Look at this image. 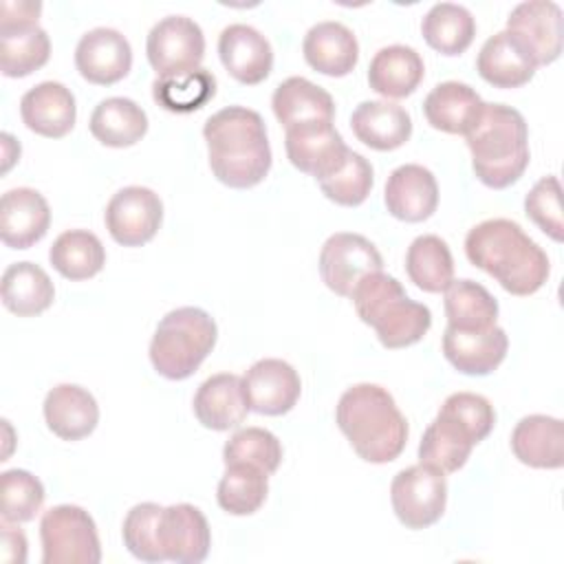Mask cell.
Wrapping results in <instances>:
<instances>
[{"mask_svg":"<svg viewBox=\"0 0 564 564\" xmlns=\"http://www.w3.org/2000/svg\"><path fill=\"white\" fill-rule=\"evenodd\" d=\"M390 500L399 522L408 529H427L441 520L447 505L445 474L419 463L401 469L390 485Z\"/></svg>","mask_w":564,"mask_h":564,"instance_id":"cell-8","label":"cell"},{"mask_svg":"<svg viewBox=\"0 0 564 564\" xmlns=\"http://www.w3.org/2000/svg\"><path fill=\"white\" fill-rule=\"evenodd\" d=\"M51 225L46 198L33 187H13L0 200V238L11 249H29L40 242Z\"/></svg>","mask_w":564,"mask_h":564,"instance_id":"cell-20","label":"cell"},{"mask_svg":"<svg viewBox=\"0 0 564 564\" xmlns=\"http://www.w3.org/2000/svg\"><path fill=\"white\" fill-rule=\"evenodd\" d=\"M48 260L62 278L79 282L97 275L104 269L106 249L93 231L68 229L53 240L48 249Z\"/></svg>","mask_w":564,"mask_h":564,"instance_id":"cell-34","label":"cell"},{"mask_svg":"<svg viewBox=\"0 0 564 564\" xmlns=\"http://www.w3.org/2000/svg\"><path fill=\"white\" fill-rule=\"evenodd\" d=\"M302 53L306 64L317 73L328 77H344L357 66L359 44L346 24L324 20L306 31Z\"/></svg>","mask_w":564,"mask_h":564,"instance_id":"cell-23","label":"cell"},{"mask_svg":"<svg viewBox=\"0 0 564 564\" xmlns=\"http://www.w3.org/2000/svg\"><path fill=\"white\" fill-rule=\"evenodd\" d=\"M350 300L359 319L372 326L381 346L390 350L421 341L432 326V311L410 300L401 282L383 271L361 278Z\"/></svg>","mask_w":564,"mask_h":564,"instance_id":"cell-5","label":"cell"},{"mask_svg":"<svg viewBox=\"0 0 564 564\" xmlns=\"http://www.w3.org/2000/svg\"><path fill=\"white\" fill-rule=\"evenodd\" d=\"M75 66L86 82L95 86H112L130 73L132 46L117 29H90L75 46Z\"/></svg>","mask_w":564,"mask_h":564,"instance_id":"cell-15","label":"cell"},{"mask_svg":"<svg viewBox=\"0 0 564 564\" xmlns=\"http://www.w3.org/2000/svg\"><path fill=\"white\" fill-rule=\"evenodd\" d=\"M218 328L214 317L198 306H181L161 317L152 341L150 361L154 370L170 379L192 377L216 346Z\"/></svg>","mask_w":564,"mask_h":564,"instance_id":"cell-6","label":"cell"},{"mask_svg":"<svg viewBox=\"0 0 564 564\" xmlns=\"http://www.w3.org/2000/svg\"><path fill=\"white\" fill-rule=\"evenodd\" d=\"M421 33L427 46L441 55H460L474 42L476 20L463 4L438 2L423 15Z\"/></svg>","mask_w":564,"mask_h":564,"instance_id":"cell-36","label":"cell"},{"mask_svg":"<svg viewBox=\"0 0 564 564\" xmlns=\"http://www.w3.org/2000/svg\"><path fill=\"white\" fill-rule=\"evenodd\" d=\"M20 117L31 132L59 139L75 126V95L59 82H40L22 95Z\"/></svg>","mask_w":564,"mask_h":564,"instance_id":"cell-21","label":"cell"},{"mask_svg":"<svg viewBox=\"0 0 564 564\" xmlns=\"http://www.w3.org/2000/svg\"><path fill=\"white\" fill-rule=\"evenodd\" d=\"M511 452L522 465L560 469L564 465V425L549 414H529L511 432Z\"/></svg>","mask_w":564,"mask_h":564,"instance_id":"cell-26","label":"cell"},{"mask_svg":"<svg viewBox=\"0 0 564 564\" xmlns=\"http://www.w3.org/2000/svg\"><path fill=\"white\" fill-rule=\"evenodd\" d=\"M44 421L62 441H79L97 427L99 405L86 388L59 383L44 397Z\"/></svg>","mask_w":564,"mask_h":564,"instance_id":"cell-24","label":"cell"},{"mask_svg":"<svg viewBox=\"0 0 564 564\" xmlns=\"http://www.w3.org/2000/svg\"><path fill=\"white\" fill-rule=\"evenodd\" d=\"M372 183H375V170L370 161L359 152L348 150V156L341 163V167L335 170L324 181H319L317 185L328 200L341 207H357L370 196Z\"/></svg>","mask_w":564,"mask_h":564,"instance_id":"cell-41","label":"cell"},{"mask_svg":"<svg viewBox=\"0 0 564 564\" xmlns=\"http://www.w3.org/2000/svg\"><path fill=\"white\" fill-rule=\"evenodd\" d=\"M527 216L555 242L564 240L562 218V187L557 176H542L524 196Z\"/></svg>","mask_w":564,"mask_h":564,"instance_id":"cell-45","label":"cell"},{"mask_svg":"<svg viewBox=\"0 0 564 564\" xmlns=\"http://www.w3.org/2000/svg\"><path fill=\"white\" fill-rule=\"evenodd\" d=\"M284 150L293 167L311 174L319 183L341 167L350 148L344 143L333 121H311L286 128Z\"/></svg>","mask_w":564,"mask_h":564,"instance_id":"cell-13","label":"cell"},{"mask_svg":"<svg viewBox=\"0 0 564 564\" xmlns=\"http://www.w3.org/2000/svg\"><path fill=\"white\" fill-rule=\"evenodd\" d=\"M335 421L366 463L383 465L405 449L408 421L392 394L377 383H355L335 408Z\"/></svg>","mask_w":564,"mask_h":564,"instance_id":"cell-3","label":"cell"},{"mask_svg":"<svg viewBox=\"0 0 564 564\" xmlns=\"http://www.w3.org/2000/svg\"><path fill=\"white\" fill-rule=\"evenodd\" d=\"M203 137L212 174L223 185L247 189L269 174L271 145L260 112L245 106H227L205 121Z\"/></svg>","mask_w":564,"mask_h":564,"instance_id":"cell-2","label":"cell"},{"mask_svg":"<svg viewBox=\"0 0 564 564\" xmlns=\"http://www.w3.org/2000/svg\"><path fill=\"white\" fill-rule=\"evenodd\" d=\"M467 260L489 273L511 295H533L551 273L546 251L509 218L474 225L465 238Z\"/></svg>","mask_w":564,"mask_h":564,"instance_id":"cell-1","label":"cell"},{"mask_svg":"<svg viewBox=\"0 0 564 564\" xmlns=\"http://www.w3.org/2000/svg\"><path fill=\"white\" fill-rule=\"evenodd\" d=\"M225 465L251 463L267 474H273L282 463V443L264 427L236 430L223 447Z\"/></svg>","mask_w":564,"mask_h":564,"instance_id":"cell-43","label":"cell"},{"mask_svg":"<svg viewBox=\"0 0 564 564\" xmlns=\"http://www.w3.org/2000/svg\"><path fill=\"white\" fill-rule=\"evenodd\" d=\"M2 560L7 564H22L26 560V535L13 522L2 520Z\"/></svg>","mask_w":564,"mask_h":564,"instance_id":"cell-48","label":"cell"},{"mask_svg":"<svg viewBox=\"0 0 564 564\" xmlns=\"http://www.w3.org/2000/svg\"><path fill=\"white\" fill-rule=\"evenodd\" d=\"M350 128L364 145L390 152L410 139L412 117L403 106L388 99L361 101L350 115Z\"/></svg>","mask_w":564,"mask_h":564,"instance_id":"cell-25","label":"cell"},{"mask_svg":"<svg viewBox=\"0 0 564 564\" xmlns=\"http://www.w3.org/2000/svg\"><path fill=\"white\" fill-rule=\"evenodd\" d=\"M465 141L476 178L491 189L513 185L529 165V128L511 106L485 104Z\"/></svg>","mask_w":564,"mask_h":564,"instance_id":"cell-4","label":"cell"},{"mask_svg":"<svg viewBox=\"0 0 564 564\" xmlns=\"http://www.w3.org/2000/svg\"><path fill=\"white\" fill-rule=\"evenodd\" d=\"M509 337L498 324L482 330L445 328L443 355L463 375L485 377L494 372L507 357Z\"/></svg>","mask_w":564,"mask_h":564,"instance_id":"cell-19","label":"cell"},{"mask_svg":"<svg viewBox=\"0 0 564 564\" xmlns=\"http://www.w3.org/2000/svg\"><path fill=\"white\" fill-rule=\"evenodd\" d=\"M474 445L471 436L456 421L438 412L421 436L419 463L432 465L443 474H452L467 463Z\"/></svg>","mask_w":564,"mask_h":564,"instance_id":"cell-37","label":"cell"},{"mask_svg":"<svg viewBox=\"0 0 564 564\" xmlns=\"http://www.w3.org/2000/svg\"><path fill=\"white\" fill-rule=\"evenodd\" d=\"M163 507L156 502H139L134 505L121 527L126 549L141 562H165L161 544H159V518Z\"/></svg>","mask_w":564,"mask_h":564,"instance_id":"cell-44","label":"cell"},{"mask_svg":"<svg viewBox=\"0 0 564 564\" xmlns=\"http://www.w3.org/2000/svg\"><path fill=\"white\" fill-rule=\"evenodd\" d=\"M194 414L207 430L227 432L238 427L249 412L242 390V377L234 372H218L207 377L194 394Z\"/></svg>","mask_w":564,"mask_h":564,"instance_id":"cell-22","label":"cell"},{"mask_svg":"<svg viewBox=\"0 0 564 564\" xmlns=\"http://www.w3.org/2000/svg\"><path fill=\"white\" fill-rule=\"evenodd\" d=\"M44 485L26 469H7L0 476V511L4 522H29L44 505Z\"/></svg>","mask_w":564,"mask_h":564,"instance_id":"cell-42","label":"cell"},{"mask_svg":"<svg viewBox=\"0 0 564 564\" xmlns=\"http://www.w3.org/2000/svg\"><path fill=\"white\" fill-rule=\"evenodd\" d=\"M218 55L225 70L240 84L256 86L273 68V48L269 40L251 24H229L220 31Z\"/></svg>","mask_w":564,"mask_h":564,"instance_id":"cell-17","label":"cell"},{"mask_svg":"<svg viewBox=\"0 0 564 564\" xmlns=\"http://www.w3.org/2000/svg\"><path fill=\"white\" fill-rule=\"evenodd\" d=\"M383 203L390 216L403 223L427 220L438 207V185L434 174L419 163L394 167L386 181Z\"/></svg>","mask_w":564,"mask_h":564,"instance_id":"cell-18","label":"cell"},{"mask_svg":"<svg viewBox=\"0 0 564 564\" xmlns=\"http://www.w3.org/2000/svg\"><path fill=\"white\" fill-rule=\"evenodd\" d=\"M408 278L425 293H443L454 282V258L447 242L434 234L416 236L405 251Z\"/></svg>","mask_w":564,"mask_h":564,"instance_id":"cell-35","label":"cell"},{"mask_svg":"<svg viewBox=\"0 0 564 564\" xmlns=\"http://www.w3.org/2000/svg\"><path fill=\"white\" fill-rule=\"evenodd\" d=\"M42 13L40 2H2V13H0V26H11V24H37V18Z\"/></svg>","mask_w":564,"mask_h":564,"instance_id":"cell-47","label":"cell"},{"mask_svg":"<svg viewBox=\"0 0 564 564\" xmlns=\"http://www.w3.org/2000/svg\"><path fill=\"white\" fill-rule=\"evenodd\" d=\"M535 66L553 64L562 53V9L551 0H527L511 9L507 29Z\"/></svg>","mask_w":564,"mask_h":564,"instance_id":"cell-12","label":"cell"},{"mask_svg":"<svg viewBox=\"0 0 564 564\" xmlns=\"http://www.w3.org/2000/svg\"><path fill=\"white\" fill-rule=\"evenodd\" d=\"M482 108L485 101L469 84L452 79L436 84L423 101L427 123L447 134H467L476 126Z\"/></svg>","mask_w":564,"mask_h":564,"instance_id":"cell-27","label":"cell"},{"mask_svg":"<svg viewBox=\"0 0 564 564\" xmlns=\"http://www.w3.org/2000/svg\"><path fill=\"white\" fill-rule=\"evenodd\" d=\"M375 271H383V258L366 236L337 231L322 245L319 275L335 295L350 297L359 280Z\"/></svg>","mask_w":564,"mask_h":564,"instance_id":"cell-10","label":"cell"},{"mask_svg":"<svg viewBox=\"0 0 564 564\" xmlns=\"http://www.w3.org/2000/svg\"><path fill=\"white\" fill-rule=\"evenodd\" d=\"M90 134L108 148H130L148 132L145 110L128 97L101 99L90 115Z\"/></svg>","mask_w":564,"mask_h":564,"instance_id":"cell-32","label":"cell"},{"mask_svg":"<svg viewBox=\"0 0 564 564\" xmlns=\"http://www.w3.org/2000/svg\"><path fill=\"white\" fill-rule=\"evenodd\" d=\"M216 95V77L207 68H196L178 77H156L152 82L154 101L170 112H194Z\"/></svg>","mask_w":564,"mask_h":564,"instance_id":"cell-40","label":"cell"},{"mask_svg":"<svg viewBox=\"0 0 564 564\" xmlns=\"http://www.w3.org/2000/svg\"><path fill=\"white\" fill-rule=\"evenodd\" d=\"M425 75L421 55L405 44H390L375 53L368 66V84L386 99L412 95Z\"/></svg>","mask_w":564,"mask_h":564,"instance_id":"cell-30","label":"cell"},{"mask_svg":"<svg viewBox=\"0 0 564 564\" xmlns=\"http://www.w3.org/2000/svg\"><path fill=\"white\" fill-rule=\"evenodd\" d=\"M145 55L156 77L187 75L200 68L205 57L203 29L187 15H167L150 29Z\"/></svg>","mask_w":564,"mask_h":564,"instance_id":"cell-9","label":"cell"},{"mask_svg":"<svg viewBox=\"0 0 564 564\" xmlns=\"http://www.w3.org/2000/svg\"><path fill=\"white\" fill-rule=\"evenodd\" d=\"M163 557L176 564H198L212 546V531L203 511L189 502L163 507L159 518Z\"/></svg>","mask_w":564,"mask_h":564,"instance_id":"cell-16","label":"cell"},{"mask_svg":"<svg viewBox=\"0 0 564 564\" xmlns=\"http://www.w3.org/2000/svg\"><path fill=\"white\" fill-rule=\"evenodd\" d=\"M2 304L18 317L44 313L55 300V286L48 273L35 262H13L2 273Z\"/></svg>","mask_w":564,"mask_h":564,"instance_id":"cell-31","label":"cell"},{"mask_svg":"<svg viewBox=\"0 0 564 564\" xmlns=\"http://www.w3.org/2000/svg\"><path fill=\"white\" fill-rule=\"evenodd\" d=\"M106 229L123 247L150 242L163 223V203L156 192L143 185L121 187L106 205Z\"/></svg>","mask_w":564,"mask_h":564,"instance_id":"cell-11","label":"cell"},{"mask_svg":"<svg viewBox=\"0 0 564 564\" xmlns=\"http://www.w3.org/2000/svg\"><path fill=\"white\" fill-rule=\"evenodd\" d=\"M535 68L533 59L509 31L491 35L476 57L478 75L494 88H520L533 79Z\"/></svg>","mask_w":564,"mask_h":564,"instance_id":"cell-29","label":"cell"},{"mask_svg":"<svg viewBox=\"0 0 564 564\" xmlns=\"http://www.w3.org/2000/svg\"><path fill=\"white\" fill-rule=\"evenodd\" d=\"M443 293V306L449 328L482 330L496 324L498 302L482 284L467 278L454 280Z\"/></svg>","mask_w":564,"mask_h":564,"instance_id":"cell-38","label":"cell"},{"mask_svg":"<svg viewBox=\"0 0 564 564\" xmlns=\"http://www.w3.org/2000/svg\"><path fill=\"white\" fill-rule=\"evenodd\" d=\"M2 172H7L20 159V143L9 132H2Z\"/></svg>","mask_w":564,"mask_h":564,"instance_id":"cell-49","label":"cell"},{"mask_svg":"<svg viewBox=\"0 0 564 564\" xmlns=\"http://www.w3.org/2000/svg\"><path fill=\"white\" fill-rule=\"evenodd\" d=\"M438 412L449 416L452 421H456L471 436V441L476 445L489 436V432L494 430V423H496L494 405L489 403L487 397L476 394V392L449 394L443 401Z\"/></svg>","mask_w":564,"mask_h":564,"instance_id":"cell-46","label":"cell"},{"mask_svg":"<svg viewBox=\"0 0 564 564\" xmlns=\"http://www.w3.org/2000/svg\"><path fill=\"white\" fill-rule=\"evenodd\" d=\"M242 390L251 412L282 416L295 408L302 392V381L289 361L267 357L258 359L242 375Z\"/></svg>","mask_w":564,"mask_h":564,"instance_id":"cell-14","label":"cell"},{"mask_svg":"<svg viewBox=\"0 0 564 564\" xmlns=\"http://www.w3.org/2000/svg\"><path fill=\"white\" fill-rule=\"evenodd\" d=\"M44 564H97L101 544L93 516L77 505H55L40 520Z\"/></svg>","mask_w":564,"mask_h":564,"instance_id":"cell-7","label":"cell"},{"mask_svg":"<svg viewBox=\"0 0 564 564\" xmlns=\"http://www.w3.org/2000/svg\"><path fill=\"white\" fill-rule=\"evenodd\" d=\"M271 108L275 119L286 128L311 123V121H333L335 101L328 90L313 84L306 77H286L280 82L271 97Z\"/></svg>","mask_w":564,"mask_h":564,"instance_id":"cell-28","label":"cell"},{"mask_svg":"<svg viewBox=\"0 0 564 564\" xmlns=\"http://www.w3.org/2000/svg\"><path fill=\"white\" fill-rule=\"evenodd\" d=\"M51 57V40L40 24L0 26V70L4 77H26Z\"/></svg>","mask_w":564,"mask_h":564,"instance_id":"cell-33","label":"cell"},{"mask_svg":"<svg viewBox=\"0 0 564 564\" xmlns=\"http://www.w3.org/2000/svg\"><path fill=\"white\" fill-rule=\"evenodd\" d=\"M225 474L216 489V500L231 516L256 513L269 494V474L251 463L225 465Z\"/></svg>","mask_w":564,"mask_h":564,"instance_id":"cell-39","label":"cell"}]
</instances>
